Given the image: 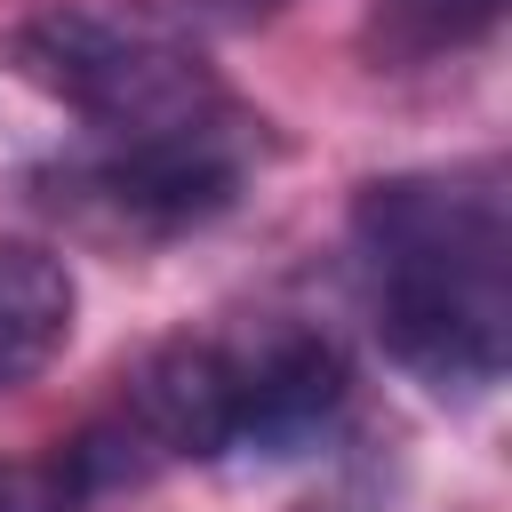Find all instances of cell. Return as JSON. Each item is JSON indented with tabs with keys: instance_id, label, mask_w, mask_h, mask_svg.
Returning <instances> with one entry per match:
<instances>
[{
	"instance_id": "1",
	"label": "cell",
	"mask_w": 512,
	"mask_h": 512,
	"mask_svg": "<svg viewBox=\"0 0 512 512\" xmlns=\"http://www.w3.org/2000/svg\"><path fill=\"white\" fill-rule=\"evenodd\" d=\"M384 352L432 392H488L512 360V224L496 176H392L352 216Z\"/></svg>"
},
{
	"instance_id": "2",
	"label": "cell",
	"mask_w": 512,
	"mask_h": 512,
	"mask_svg": "<svg viewBox=\"0 0 512 512\" xmlns=\"http://www.w3.org/2000/svg\"><path fill=\"white\" fill-rule=\"evenodd\" d=\"M8 56L32 88H48L56 104H72L80 120H104L120 136L168 128V120H192L216 104L208 64L176 32L120 16V8H72V0L32 8L8 32Z\"/></svg>"
},
{
	"instance_id": "3",
	"label": "cell",
	"mask_w": 512,
	"mask_h": 512,
	"mask_svg": "<svg viewBox=\"0 0 512 512\" xmlns=\"http://www.w3.org/2000/svg\"><path fill=\"white\" fill-rule=\"evenodd\" d=\"M240 184H248V120H232L224 104L144 128V136H120V152L96 168V192L128 224H152V232L208 224L216 208L240 200Z\"/></svg>"
},
{
	"instance_id": "4",
	"label": "cell",
	"mask_w": 512,
	"mask_h": 512,
	"mask_svg": "<svg viewBox=\"0 0 512 512\" xmlns=\"http://www.w3.org/2000/svg\"><path fill=\"white\" fill-rule=\"evenodd\" d=\"M232 360V440L264 448V456H288L304 448L336 408H344V352L312 328H264L248 352H224Z\"/></svg>"
},
{
	"instance_id": "5",
	"label": "cell",
	"mask_w": 512,
	"mask_h": 512,
	"mask_svg": "<svg viewBox=\"0 0 512 512\" xmlns=\"http://www.w3.org/2000/svg\"><path fill=\"white\" fill-rule=\"evenodd\" d=\"M120 424L144 440V456H224L232 448V360L224 344H160L136 376H128V408Z\"/></svg>"
},
{
	"instance_id": "6",
	"label": "cell",
	"mask_w": 512,
	"mask_h": 512,
	"mask_svg": "<svg viewBox=\"0 0 512 512\" xmlns=\"http://www.w3.org/2000/svg\"><path fill=\"white\" fill-rule=\"evenodd\" d=\"M72 272L32 240H0V384H32L72 344Z\"/></svg>"
},
{
	"instance_id": "7",
	"label": "cell",
	"mask_w": 512,
	"mask_h": 512,
	"mask_svg": "<svg viewBox=\"0 0 512 512\" xmlns=\"http://www.w3.org/2000/svg\"><path fill=\"white\" fill-rule=\"evenodd\" d=\"M496 8H504V0H392V32H400L408 48H456V40L488 32Z\"/></svg>"
},
{
	"instance_id": "8",
	"label": "cell",
	"mask_w": 512,
	"mask_h": 512,
	"mask_svg": "<svg viewBox=\"0 0 512 512\" xmlns=\"http://www.w3.org/2000/svg\"><path fill=\"white\" fill-rule=\"evenodd\" d=\"M0 512H72V480L56 472H8L0 464Z\"/></svg>"
}]
</instances>
